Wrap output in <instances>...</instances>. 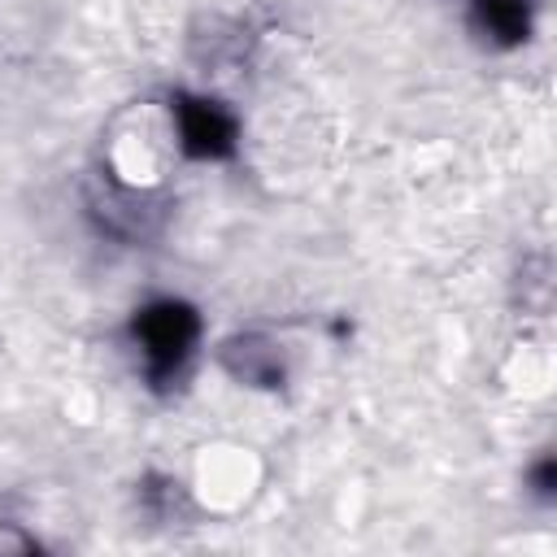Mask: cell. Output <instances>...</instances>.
<instances>
[{
  "instance_id": "1",
  "label": "cell",
  "mask_w": 557,
  "mask_h": 557,
  "mask_svg": "<svg viewBox=\"0 0 557 557\" xmlns=\"http://www.w3.org/2000/svg\"><path fill=\"white\" fill-rule=\"evenodd\" d=\"M131 335L139 344L148 379L161 387V383H170L187 366V357H191V348L200 339V313L187 300L165 296V300H152V305H144L135 313Z\"/></svg>"
},
{
  "instance_id": "2",
  "label": "cell",
  "mask_w": 557,
  "mask_h": 557,
  "mask_svg": "<svg viewBox=\"0 0 557 557\" xmlns=\"http://www.w3.org/2000/svg\"><path fill=\"white\" fill-rule=\"evenodd\" d=\"M174 109V122H178V148L191 157V161H222L235 152V117L231 109H222L218 100L209 96H191V91H178L170 100Z\"/></svg>"
},
{
  "instance_id": "3",
  "label": "cell",
  "mask_w": 557,
  "mask_h": 557,
  "mask_svg": "<svg viewBox=\"0 0 557 557\" xmlns=\"http://www.w3.org/2000/svg\"><path fill=\"white\" fill-rule=\"evenodd\" d=\"M226 370L244 383H257V387H274L283 379V361L278 352L257 339V335H244V339H231L226 344Z\"/></svg>"
},
{
  "instance_id": "4",
  "label": "cell",
  "mask_w": 557,
  "mask_h": 557,
  "mask_svg": "<svg viewBox=\"0 0 557 557\" xmlns=\"http://www.w3.org/2000/svg\"><path fill=\"white\" fill-rule=\"evenodd\" d=\"M474 13L487 35L500 44H518L531 30V0H474Z\"/></svg>"
},
{
  "instance_id": "5",
  "label": "cell",
  "mask_w": 557,
  "mask_h": 557,
  "mask_svg": "<svg viewBox=\"0 0 557 557\" xmlns=\"http://www.w3.org/2000/svg\"><path fill=\"white\" fill-rule=\"evenodd\" d=\"M535 487H540V492H544V496H548V492H553V457H544V461H540V466H535Z\"/></svg>"
}]
</instances>
